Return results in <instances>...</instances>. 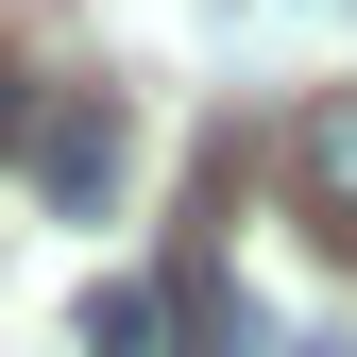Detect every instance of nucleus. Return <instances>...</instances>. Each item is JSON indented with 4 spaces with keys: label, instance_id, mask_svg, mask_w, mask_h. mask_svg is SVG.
Listing matches in <instances>:
<instances>
[{
    "label": "nucleus",
    "instance_id": "f257e3e1",
    "mask_svg": "<svg viewBox=\"0 0 357 357\" xmlns=\"http://www.w3.org/2000/svg\"><path fill=\"white\" fill-rule=\"evenodd\" d=\"M119 153H137V137H119V102H102V85H68V102L34 119V188H52V221H102V204H119Z\"/></svg>",
    "mask_w": 357,
    "mask_h": 357
},
{
    "label": "nucleus",
    "instance_id": "f03ea898",
    "mask_svg": "<svg viewBox=\"0 0 357 357\" xmlns=\"http://www.w3.org/2000/svg\"><path fill=\"white\" fill-rule=\"evenodd\" d=\"M289 204L324 221L340 255H357V85H324V102L289 119Z\"/></svg>",
    "mask_w": 357,
    "mask_h": 357
},
{
    "label": "nucleus",
    "instance_id": "7ed1b4c3",
    "mask_svg": "<svg viewBox=\"0 0 357 357\" xmlns=\"http://www.w3.org/2000/svg\"><path fill=\"white\" fill-rule=\"evenodd\" d=\"M85 357H170V289H85Z\"/></svg>",
    "mask_w": 357,
    "mask_h": 357
},
{
    "label": "nucleus",
    "instance_id": "20e7f679",
    "mask_svg": "<svg viewBox=\"0 0 357 357\" xmlns=\"http://www.w3.org/2000/svg\"><path fill=\"white\" fill-rule=\"evenodd\" d=\"M34 119H52V85H34L17 52H0V153H34Z\"/></svg>",
    "mask_w": 357,
    "mask_h": 357
},
{
    "label": "nucleus",
    "instance_id": "39448f33",
    "mask_svg": "<svg viewBox=\"0 0 357 357\" xmlns=\"http://www.w3.org/2000/svg\"><path fill=\"white\" fill-rule=\"evenodd\" d=\"M273 357H357V340H273Z\"/></svg>",
    "mask_w": 357,
    "mask_h": 357
},
{
    "label": "nucleus",
    "instance_id": "423d86ee",
    "mask_svg": "<svg viewBox=\"0 0 357 357\" xmlns=\"http://www.w3.org/2000/svg\"><path fill=\"white\" fill-rule=\"evenodd\" d=\"M324 17H357V0H324Z\"/></svg>",
    "mask_w": 357,
    "mask_h": 357
}]
</instances>
